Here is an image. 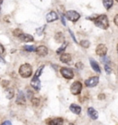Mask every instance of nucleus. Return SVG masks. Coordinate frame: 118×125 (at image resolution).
Listing matches in <instances>:
<instances>
[{"label":"nucleus","instance_id":"obj_1","mask_svg":"<svg viewBox=\"0 0 118 125\" xmlns=\"http://www.w3.org/2000/svg\"><path fill=\"white\" fill-rule=\"evenodd\" d=\"M94 23L95 25L100 27L101 29H107L109 26V21H108V18L106 15H101L98 18L94 20Z\"/></svg>","mask_w":118,"mask_h":125},{"label":"nucleus","instance_id":"obj_2","mask_svg":"<svg viewBox=\"0 0 118 125\" xmlns=\"http://www.w3.org/2000/svg\"><path fill=\"white\" fill-rule=\"evenodd\" d=\"M32 73V68L30 64H23L19 68V74L23 78H29Z\"/></svg>","mask_w":118,"mask_h":125},{"label":"nucleus","instance_id":"obj_3","mask_svg":"<svg viewBox=\"0 0 118 125\" xmlns=\"http://www.w3.org/2000/svg\"><path fill=\"white\" fill-rule=\"evenodd\" d=\"M66 16L69 21H73V22H76L80 18V15L77 11H74V10H68V11H66Z\"/></svg>","mask_w":118,"mask_h":125},{"label":"nucleus","instance_id":"obj_4","mask_svg":"<svg viewBox=\"0 0 118 125\" xmlns=\"http://www.w3.org/2000/svg\"><path fill=\"white\" fill-rule=\"evenodd\" d=\"M81 89H82V84L79 82H75L70 87V91L73 94H79L81 92Z\"/></svg>","mask_w":118,"mask_h":125},{"label":"nucleus","instance_id":"obj_5","mask_svg":"<svg viewBox=\"0 0 118 125\" xmlns=\"http://www.w3.org/2000/svg\"><path fill=\"white\" fill-rule=\"evenodd\" d=\"M60 72H61L62 76L65 77L66 79H72L74 77L73 71L71 69H68V68H61Z\"/></svg>","mask_w":118,"mask_h":125},{"label":"nucleus","instance_id":"obj_6","mask_svg":"<svg viewBox=\"0 0 118 125\" xmlns=\"http://www.w3.org/2000/svg\"><path fill=\"white\" fill-rule=\"evenodd\" d=\"M106 53H107V47H106L105 45L101 44V45H99L97 46V48H96L97 55H99V56H101V57H104L105 55H106Z\"/></svg>","mask_w":118,"mask_h":125},{"label":"nucleus","instance_id":"obj_7","mask_svg":"<svg viewBox=\"0 0 118 125\" xmlns=\"http://www.w3.org/2000/svg\"><path fill=\"white\" fill-rule=\"evenodd\" d=\"M98 83H99V78L98 77H91V78L88 79L85 82V84L88 87H94L98 84Z\"/></svg>","mask_w":118,"mask_h":125},{"label":"nucleus","instance_id":"obj_8","mask_svg":"<svg viewBox=\"0 0 118 125\" xmlns=\"http://www.w3.org/2000/svg\"><path fill=\"white\" fill-rule=\"evenodd\" d=\"M31 85L32 88H34L36 91H39L41 89V82H40L38 77H33V79L31 82Z\"/></svg>","mask_w":118,"mask_h":125},{"label":"nucleus","instance_id":"obj_9","mask_svg":"<svg viewBox=\"0 0 118 125\" xmlns=\"http://www.w3.org/2000/svg\"><path fill=\"white\" fill-rule=\"evenodd\" d=\"M36 52H37V54H38L39 56H41V57H44V56H46V55L48 54V49H47V47L44 46V45H40V46L37 47Z\"/></svg>","mask_w":118,"mask_h":125},{"label":"nucleus","instance_id":"obj_10","mask_svg":"<svg viewBox=\"0 0 118 125\" xmlns=\"http://www.w3.org/2000/svg\"><path fill=\"white\" fill-rule=\"evenodd\" d=\"M58 19V15H57L54 11H50L47 15H46V21L48 22H52V21H54Z\"/></svg>","mask_w":118,"mask_h":125},{"label":"nucleus","instance_id":"obj_11","mask_svg":"<svg viewBox=\"0 0 118 125\" xmlns=\"http://www.w3.org/2000/svg\"><path fill=\"white\" fill-rule=\"evenodd\" d=\"M16 102H17V104H18V105H24L25 102H26L25 95H24V94L22 93L21 91H19V92L18 93V96H17V99H16Z\"/></svg>","mask_w":118,"mask_h":125},{"label":"nucleus","instance_id":"obj_12","mask_svg":"<svg viewBox=\"0 0 118 125\" xmlns=\"http://www.w3.org/2000/svg\"><path fill=\"white\" fill-rule=\"evenodd\" d=\"M88 114L92 120H97L98 119V112L93 107H89L88 108Z\"/></svg>","mask_w":118,"mask_h":125},{"label":"nucleus","instance_id":"obj_13","mask_svg":"<svg viewBox=\"0 0 118 125\" xmlns=\"http://www.w3.org/2000/svg\"><path fill=\"white\" fill-rule=\"evenodd\" d=\"M63 119L62 118H55V119H53L50 121L49 125H63Z\"/></svg>","mask_w":118,"mask_h":125},{"label":"nucleus","instance_id":"obj_14","mask_svg":"<svg viewBox=\"0 0 118 125\" xmlns=\"http://www.w3.org/2000/svg\"><path fill=\"white\" fill-rule=\"evenodd\" d=\"M70 110L75 113V114H80V112H81V107L78 106V105H76V104H72L71 106H70Z\"/></svg>","mask_w":118,"mask_h":125},{"label":"nucleus","instance_id":"obj_15","mask_svg":"<svg viewBox=\"0 0 118 125\" xmlns=\"http://www.w3.org/2000/svg\"><path fill=\"white\" fill-rule=\"evenodd\" d=\"M19 38L23 42H32L33 41V37L30 34H26V33H22L21 35L19 36Z\"/></svg>","mask_w":118,"mask_h":125},{"label":"nucleus","instance_id":"obj_16","mask_svg":"<svg viewBox=\"0 0 118 125\" xmlns=\"http://www.w3.org/2000/svg\"><path fill=\"white\" fill-rule=\"evenodd\" d=\"M90 62H91V68L95 71L96 72H101V68L99 66V64L95 61V60H93V59H91L90 60Z\"/></svg>","mask_w":118,"mask_h":125},{"label":"nucleus","instance_id":"obj_17","mask_svg":"<svg viewBox=\"0 0 118 125\" xmlns=\"http://www.w3.org/2000/svg\"><path fill=\"white\" fill-rule=\"evenodd\" d=\"M60 60H61L63 63H68L71 60V56H70V54H63L61 56V58H60Z\"/></svg>","mask_w":118,"mask_h":125},{"label":"nucleus","instance_id":"obj_18","mask_svg":"<svg viewBox=\"0 0 118 125\" xmlns=\"http://www.w3.org/2000/svg\"><path fill=\"white\" fill-rule=\"evenodd\" d=\"M102 3H103V6L105 7V9H109L112 6H113V0H103L102 1Z\"/></svg>","mask_w":118,"mask_h":125},{"label":"nucleus","instance_id":"obj_19","mask_svg":"<svg viewBox=\"0 0 118 125\" xmlns=\"http://www.w3.org/2000/svg\"><path fill=\"white\" fill-rule=\"evenodd\" d=\"M66 45H67V43H66V42H64L63 43V45L58 48V49L56 50V53L57 54H61L63 51H65V49H66Z\"/></svg>","mask_w":118,"mask_h":125},{"label":"nucleus","instance_id":"obj_20","mask_svg":"<svg viewBox=\"0 0 118 125\" xmlns=\"http://www.w3.org/2000/svg\"><path fill=\"white\" fill-rule=\"evenodd\" d=\"M23 48H24V50L28 51V52H33V51H36V48H35V46H33V45H25Z\"/></svg>","mask_w":118,"mask_h":125},{"label":"nucleus","instance_id":"obj_21","mask_svg":"<svg viewBox=\"0 0 118 125\" xmlns=\"http://www.w3.org/2000/svg\"><path fill=\"white\" fill-rule=\"evenodd\" d=\"M13 95H14L13 89H12V88L8 89V91H7V97H8L9 99H11L12 97H13Z\"/></svg>","mask_w":118,"mask_h":125},{"label":"nucleus","instance_id":"obj_22","mask_svg":"<svg viewBox=\"0 0 118 125\" xmlns=\"http://www.w3.org/2000/svg\"><path fill=\"white\" fill-rule=\"evenodd\" d=\"M80 45H81V46L85 47V48H88V47L90 46V42L87 40H83L80 42Z\"/></svg>","mask_w":118,"mask_h":125},{"label":"nucleus","instance_id":"obj_23","mask_svg":"<svg viewBox=\"0 0 118 125\" xmlns=\"http://www.w3.org/2000/svg\"><path fill=\"white\" fill-rule=\"evenodd\" d=\"M44 66H41V67L36 71V73H35V77H39L40 75H41V73H42V72H43V70H44Z\"/></svg>","mask_w":118,"mask_h":125},{"label":"nucleus","instance_id":"obj_24","mask_svg":"<svg viewBox=\"0 0 118 125\" xmlns=\"http://www.w3.org/2000/svg\"><path fill=\"white\" fill-rule=\"evenodd\" d=\"M44 28H45V26L40 27L39 29H37V30H36V33H37L38 35H42V33H43V31H44Z\"/></svg>","mask_w":118,"mask_h":125},{"label":"nucleus","instance_id":"obj_25","mask_svg":"<svg viewBox=\"0 0 118 125\" xmlns=\"http://www.w3.org/2000/svg\"><path fill=\"white\" fill-rule=\"evenodd\" d=\"M31 103L33 104V106H39L40 104V99L39 98H32L31 99Z\"/></svg>","mask_w":118,"mask_h":125},{"label":"nucleus","instance_id":"obj_26","mask_svg":"<svg viewBox=\"0 0 118 125\" xmlns=\"http://www.w3.org/2000/svg\"><path fill=\"white\" fill-rule=\"evenodd\" d=\"M105 71H106V72H107L108 74H110V73H111L112 70H111V67H110L109 64H105Z\"/></svg>","mask_w":118,"mask_h":125},{"label":"nucleus","instance_id":"obj_27","mask_svg":"<svg viewBox=\"0 0 118 125\" xmlns=\"http://www.w3.org/2000/svg\"><path fill=\"white\" fill-rule=\"evenodd\" d=\"M13 33H14V35H17V36H18V37H19V36L22 34L21 31H20L19 29H18V30H16V31H14Z\"/></svg>","mask_w":118,"mask_h":125},{"label":"nucleus","instance_id":"obj_28","mask_svg":"<svg viewBox=\"0 0 118 125\" xmlns=\"http://www.w3.org/2000/svg\"><path fill=\"white\" fill-rule=\"evenodd\" d=\"M76 67L78 68V69H82V68H83V64L80 62L77 63V64H76Z\"/></svg>","mask_w":118,"mask_h":125},{"label":"nucleus","instance_id":"obj_29","mask_svg":"<svg viewBox=\"0 0 118 125\" xmlns=\"http://www.w3.org/2000/svg\"><path fill=\"white\" fill-rule=\"evenodd\" d=\"M27 93H28V97L32 99V92L30 91V90H28V91H27Z\"/></svg>","mask_w":118,"mask_h":125},{"label":"nucleus","instance_id":"obj_30","mask_svg":"<svg viewBox=\"0 0 118 125\" xmlns=\"http://www.w3.org/2000/svg\"><path fill=\"white\" fill-rule=\"evenodd\" d=\"M1 125H12V124H11V122H10L9 121H4Z\"/></svg>","mask_w":118,"mask_h":125},{"label":"nucleus","instance_id":"obj_31","mask_svg":"<svg viewBox=\"0 0 118 125\" xmlns=\"http://www.w3.org/2000/svg\"><path fill=\"white\" fill-rule=\"evenodd\" d=\"M114 23L118 26V14L114 17Z\"/></svg>","mask_w":118,"mask_h":125},{"label":"nucleus","instance_id":"obj_32","mask_svg":"<svg viewBox=\"0 0 118 125\" xmlns=\"http://www.w3.org/2000/svg\"><path fill=\"white\" fill-rule=\"evenodd\" d=\"M4 53V46L0 44V54Z\"/></svg>","mask_w":118,"mask_h":125},{"label":"nucleus","instance_id":"obj_33","mask_svg":"<svg viewBox=\"0 0 118 125\" xmlns=\"http://www.w3.org/2000/svg\"><path fill=\"white\" fill-rule=\"evenodd\" d=\"M69 32H70V34H71V36H72V38H73V40L75 41V42H77V40H76V38H75V36H74V34H73V32L70 31L69 30Z\"/></svg>","mask_w":118,"mask_h":125},{"label":"nucleus","instance_id":"obj_34","mask_svg":"<svg viewBox=\"0 0 118 125\" xmlns=\"http://www.w3.org/2000/svg\"><path fill=\"white\" fill-rule=\"evenodd\" d=\"M104 98V94H100L99 95V99H103Z\"/></svg>","mask_w":118,"mask_h":125},{"label":"nucleus","instance_id":"obj_35","mask_svg":"<svg viewBox=\"0 0 118 125\" xmlns=\"http://www.w3.org/2000/svg\"><path fill=\"white\" fill-rule=\"evenodd\" d=\"M0 63H5L4 58H1V57H0Z\"/></svg>","mask_w":118,"mask_h":125},{"label":"nucleus","instance_id":"obj_36","mask_svg":"<svg viewBox=\"0 0 118 125\" xmlns=\"http://www.w3.org/2000/svg\"><path fill=\"white\" fill-rule=\"evenodd\" d=\"M62 23L64 24V25H66V21H65V19L62 17Z\"/></svg>","mask_w":118,"mask_h":125},{"label":"nucleus","instance_id":"obj_37","mask_svg":"<svg viewBox=\"0 0 118 125\" xmlns=\"http://www.w3.org/2000/svg\"><path fill=\"white\" fill-rule=\"evenodd\" d=\"M3 3V0H0V9H1V5Z\"/></svg>","mask_w":118,"mask_h":125},{"label":"nucleus","instance_id":"obj_38","mask_svg":"<svg viewBox=\"0 0 118 125\" xmlns=\"http://www.w3.org/2000/svg\"><path fill=\"white\" fill-rule=\"evenodd\" d=\"M117 52H118V45H117Z\"/></svg>","mask_w":118,"mask_h":125},{"label":"nucleus","instance_id":"obj_39","mask_svg":"<svg viewBox=\"0 0 118 125\" xmlns=\"http://www.w3.org/2000/svg\"><path fill=\"white\" fill-rule=\"evenodd\" d=\"M69 125H73V124H69Z\"/></svg>","mask_w":118,"mask_h":125},{"label":"nucleus","instance_id":"obj_40","mask_svg":"<svg viewBox=\"0 0 118 125\" xmlns=\"http://www.w3.org/2000/svg\"><path fill=\"white\" fill-rule=\"evenodd\" d=\"M116 1H117V2H118V0H116Z\"/></svg>","mask_w":118,"mask_h":125}]
</instances>
